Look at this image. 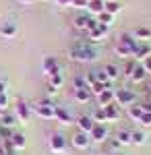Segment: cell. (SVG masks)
Segmentation results:
<instances>
[{
    "label": "cell",
    "instance_id": "d6986e66",
    "mask_svg": "<svg viewBox=\"0 0 151 155\" xmlns=\"http://www.w3.org/2000/svg\"><path fill=\"white\" fill-rule=\"evenodd\" d=\"M15 122H17V116H15V114H8V112H4V114L0 116V126H4V128H11Z\"/></svg>",
    "mask_w": 151,
    "mask_h": 155
},
{
    "label": "cell",
    "instance_id": "52a82bcc",
    "mask_svg": "<svg viewBox=\"0 0 151 155\" xmlns=\"http://www.w3.org/2000/svg\"><path fill=\"white\" fill-rule=\"evenodd\" d=\"M89 143H91V137H89L87 132H83V130H79L75 137H72V145L79 147V149H87Z\"/></svg>",
    "mask_w": 151,
    "mask_h": 155
},
{
    "label": "cell",
    "instance_id": "4fadbf2b",
    "mask_svg": "<svg viewBox=\"0 0 151 155\" xmlns=\"http://www.w3.org/2000/svg\"><path fill=\"white\" fill-rule=\"evenodd\" d=\"M87 11L93 12V15H99V12L106 11V0H89L87 4Z\"/></svg>",
    "mask_w": 151,
    "mask_h": 155
},
{
    "label": "cell",
    "instance_id": "1f68e13d",
    "mask_svg": "<svg viewBox=\"0 0 151 155\" xmlns=\"http://www.w3.org/2000/svg\"><path fill=\"white\" fill-rule=\"evenodd\" d=\"M89 89H91V93H93V95H99L102 91H106V85H104V83H99V81H97V83H93L91 87H89Z\"/></svg>",
    "mask_w": 151,
    "mask_h": 155
},
{
    "label": "cell",
    "instance_id": "8992f818",
    "mask_svg": "<svg viewBox=\"0 0 151 155\" xmlns=\"http://www.w3.org/2000/svg\"><path fill=\"white\" fill-rule=\"evenodd\" d=\"M44 72H46V74H58L60 72L58 60L54 58V56H46V58H44Z\"/></svg>",
    "mask_w": 151,
    "mask_h": 155
},
{
    "label": "cell",
    "instance_id": "d4e9b609",
    "mask_svg": "<svg viewBox=\"0 0 151 155\" xmlns=\"http://www.w3.org/2000/svg\"><path fill=\"white\" fill-rule=\"evenodd\" d=\"M104 72L108 74V79H110V81H114V79H118V66H116V64H106Z\"/></svg>",
    "mask_w": 151,
    "mask_h": 155
},
{
    "label": "cell",
    "instance_id": "7a4b0ae2",
    "mask_svg": "<svg viewBox=\"0 0 151 155\" xmlns=\"http://www.w3.org/2000/svg\"><path fill=\"white\" fill-rule=\"evenodd\" d=\"M95 25H97V21L91 19L89 15H79L75 19V29H79V31H91Z\"/></svg>",
    "mask_w": 151,
    "mask_h": 155
},
{
    "label": "cell",
    "instance_id": "7dc6e473",
    "mask_svg": "<svg viewBox=\"0 0 151 155\" xmlns=\"http://www.w3.org/2000/svg\"><path fill=\"white\" fill-rule=\"evenodd\" d=\"M114 155H120V153H114Z\"/></svg>",
    "mask_w": 151,
    "mask_h": 155
},
{
    "label": "cell",
    "instance_id": "5bb4252c",
    "mask_svg": "<svg viewBox=\"0 0 151 155\" xmlns=\"http://www.w3.org/2000/svg\"><path fill=\"white\" fill-rule=\"evenodd\" d=\"M91 89L89 87H85V89H75V99L79 101V104H85V101H89L91 99Z\"/></svg>",
    "mask_w": 151,
    "mask_h": 155
},
{
    "label": "cell",
    "instance_id": "4dcf8cb0",
    "mask_svg": "<svg viewBox=\"0 0 151 155\" xmlns=\"http://www.w3.org/2000/svg\"><path fill=\"white\" fill-rule=\"evenodd\" d=\"M93 120H95V122H99V124H104L106 120V112H104V107H97V110H95V112H93V116H91Z\"/></svg>",
    "mask_w": 151,
    "mask_h": 155
},
{
    "label": "cell",
    "instance_id": "60d3db41",
    "mask_svg": "<svg viewBox=\"0 0 151 155\" xmlns=\"http://www.w3.org/2000/svg\"><path fill=\"white\" fill-rule=\"evenodd\" d=\"M60 4H62V6H64V4H72V0H58Z\"/></svg>",
    "mask_w": 151,
    "mask_h": 155
},
{
    "label": "cell",
    "instance_id": "ac0fdd59",
    "mask_svg": "<svg viewBox=\"0 0 151 155\" xmlns=\"http://www.w3.org/2000/svg\"><path fill=\"white\" fill-rule=\"evenodd\" d=\"M133 52H135V50L130 48L128 44H124V41L118 39V44H116V54L118 56H133Z\"/></svg>",
    "mask_w": 151,
    "mask_h": 155
},
{
    "label": "cell",
    "instance_id": "ab89813d",
    "mask_svg": "<svg viewBox=\"0 0 151 155\" xmlns=\"http://www.w3.org/2000/svg\"><path fill=\"white\" fill-rule=\"evenodd\" d=\"M141 107H143V112H151V101H145Z\"/></svg>",
    "mask_w": 151,
    "mask_h": 155
},
{
    "label": "cell",
    "instance_id": "e575fe53",
    "mask_svg": "<svg viewBox=\"0 0 151 155\" xmlns=\"http://www.w3.org/2000/svg\"><path fill=\"white\" fill-rule=\"evenodd\" d=\"M87 4H89V0H72L70 6H75V8H87Z\"/></svg>",
    "mask_w": 151,
    "mask_h": 155
},
{
    "label": "cell",
    "instance_id": "7402d4cb",
    "mask_svg": "<svg viewBox=\"0 0 151 155\" xmlns=\"http://www.w3.org/2000/svg\"><path fill=\"white\" fill-rule=\"evenodd\" d=\"M143 114H145V112H143V107H141V106H130V107H128V116H130L133 120H137V122L141 120Z\"/></svg>",
    "mask_w": 151,
    "mask_h": 155
},
{
    "label": "cell",
    "instance_id": "74e56055",
    "mask_svg": "<svg viewBox=\"0 0 151 155\" xmlns=\"http://www.w3.org/2000/svg\"><path fill=\"white\" fill-rule=\"evenodd\" d=\"M135 66H137V64H133V62H128V64H126V68H124V71H126V77H130V74L135 72Z\"/></svg>",
    "mask_w": 151,
    "mask_h": 155
},
{
    "label": "cell",
    "instance_id": "ffe728a7",
    "mask_svg": "<svg viewBox=\"0 0 151 155\" xmlns=\"http://www.w3.org/2000/svg\"><path fill=\"white\" fill-rule=\"evenodd\" d=\"M0 33H2L4 37H12L15 33H17V27H15L12 23H4L2 27H0Z\"/></svg>",
    "mask_w": 151,
    "mask_h": 155
},
{
    "label": "cell",
    "instance_id": "83f0119b",
    "mask_svg": "<svg viewBox=\"0 0 151 155\" xmlns=\"http://www.w3.org/2000/svg\"><path fill=\"white\" fill-rule=\"evenodd\" d=\"M135 39H149L151 37V31L149 29H145V27H139V29H135Z\"/></svg>",
    "mask_w": 151,
    "mask_h": 155
},
{
    "label": "cell",
    "instance_id": "7bdbcfd3",
    "mask_svg": "<svg viewBox=\"0 0 151 155\" xmlns=\"http://www.w3.org/2000/svg\"><path fill=\"white\" fill-rule=\"evenodd\" d=\"M4 112H6V107H2V106H0V116H2Z\"/></svg>",
    "mask_w": 151,
    "mask_h": 155
},
{
    "label": "cell",
    "instance_id": "603a6c76",
    "mask_svg": "<svg viewBox=\"0 0 151 155\" xmlns=\"http://www.w3.org/2000/svg\"><path fill=\"white\" fill-rule=\"evenodd\" d=\"M120 2L118 0H110V2H106V12H110V15H116V12H120Z\"/></svg>",
    "mask_w": 151,
    "mask_h": 155
},
{
    "label": "cell",
    "instance_id": "d6a6232c",
    "mask_svg": "<svg viewBox=\"0 0 151 155\" xmlns=\"http://www.w3.org/2000/svg\"><path fill=\"white\" fill-rule=\"evenodd\" d=\"M72 85H75V89H85V87H89L87 81H85V77H75Z\"/></svg>",
    "mask_w": 151,
    "mask_h": 155
},
{
    "label": "cell",
    "instance_id": "9c48e42d",
    "mask_svg": "<svg viewBox=\"0 0 151 155\" xmlns=\"http://www.w3.org/2000/svg\"><path fill=\"white\" fill-rule=\"evenodd\" d=\"M50 149H52L54 153H62V151L66 149V139H64L62 134H54L52 141H50Z\"/></svg>",
    "mask_w": 151,
    "mask_h": 155
},
{
    "label": "cell",
    "instance_id": "f546056e",
    "mask_svg": "<svg viewBox=\"0 0 151 155\" xmlns=\"http://www.w3.org/2000/svg\"><path fill=\"white\" fill-rule=\"evenodd\" d=\"M62 83H64V79H62V74H50V87H54V89H58V87H62Z\"/></svg>",
    "mask_w": 151,
    "mask_h": 155
},
{
    "label": "cell",
    "instance_id": "f6af8a7d",
    "mask_svg": "<svg viewBox=\"0 0 151 155\" xmlns=\"http://www.w3.org/2000/svg\"><path fill=\"white\" fill-rule=\"evenodd\" d=\"M19 2H23V4H29V2H33V0H19Z\"/></svg>",
    "mask_w": 151,
    "mask_h": 155
},
{
    "label": "cell",
    "instance_id": "30bf717a",
    "mask_svg": "<svg viewBox=\"0 0 151 155\" xmlns=\"http://www.w3.org/2000/svg\"><path fill=\"white\" fill-rule=\"evenodd\" d=\"M114 99H116V93L112 89H106V91H102L97 95V104H99V107H106V106H110Z\"/></svg>",
    "mask_w": 151,
    "mask_h": 155
},
{
    "label": "cell",
    "instance_id": "44dd1931",
    "mask_svg": "<svg viewBox=\"0 0 151 155\" xmlns=\"http://www.w3.org/2000/svg\"><path fill=\"white\" fill-rule=\"evenodd\" d=\"M116 141H118V145H130V132L128 130H118Z\"/></svg>",
    "mask_w": 151,
    "mask_h": 155
},
{
    "label": "cell",
    "instance_id": "bcb514c9",
    "mask_svg": "<svg viewBox=\"0 0 151 155\" xmlns=\"http://www.w3.org/2000/svg\"><path fill=\"white\" fill-rule=\"evenodd\" d=\"M149 89H151V79H149Z\"/></svg>",
    "mask_w": 151,
    "mask_h": 155
},
{
    "label": "cell",
    "instance_id": "836d02e7",
    "mask_svg": "<svg viewBox=\"0 0 151 155\" xmlns=\"http://www.w3.org/2000/svg\"><path fill=\"white\" fill-rule=\"evenodd\" d=\"M143 126H151V112H145L143 116H141V120H139Z\"/></svg>",
    "mask_w": 151,
    "mask_h": 155
},
{
    "label": "cell",
    "instance_id": "5b68a950",
    "mask_svg": "<svg viewBox=\"0 0 151 155\" xmlns=\"http://www.w3.org/2000/svg\"><path fill=\"white\" fill-rule=\"evenodd\" d=\"M35 112H37V116H42V118H54V112H56V106H52V104H48V101H44V104H39V106H35Z\"/></svg>",
    "mask_w": 151,
    "mask_h": 155
},
{
    "label": "cell",
    "instance_id": "cb8c5ba5",
    "mask_svg": "<svg viewBox=\"0 0 151 155\" xmlns=\"http://www.w3.org/2000/svg\"><path fill=\"white\" fill-rule=\"evenodd\" d=\"M145 74H147V71H145L143 66H135V72L130 74V79H133L135 83H139V81H143V79H145Z\"/></svg>",
    "mask_w": 151,
    "mask_h": 155
},
{
    "label": "cell",
    "instance_id": "4316f807",
    "mask_svg": "<svg viewBox=\"0 0 151 155\" xmlns=\"http://www.w3.org/2000/svg\"><path fill=\"white\" fill-rule=\"evenodd\" d=\"M104 112H106V118H108V120H116L118 118V107L112 106V104H110V106H106Z\"/></svg>",
    "mask_w": 151,
    "mask_h": 155
},
{
    "label": "cell",
    "instance_id": "ee69618b",
    "mask_svg": "<svg viewBox=\"0 0 151 155\" xmlns=\"http://www.w3.org/2000/svg\"><path fill=\"white\" fill-rule=\"evenodd\" d=\"M0 93H4V83H0Z\"/></svg>",
    "mask_w": 151,
    "mask_h": 155
},
{
    "label": "cell",
    "instance_id": "6da1fadb",
    "mask_svg": "<svg viewBox=\"0 0 151 155\" xmlns=\"http://www.w3.org/2000/svg\"><path fill=\"white\" fill-rule=\"evenodd\" d=\"M70 58L77 62H93L97 58V48L89 39H79L70 46Z\"/></svg>",
    "mask_w": 151,
    "mask_h": 155
},
{
    "label": "cell",
    "instance_id": "e0dca14e",
    "mask_svg": "<svg viewBox=\"0 0 151 155\" xmlns=\"http://www.w3.org/2000/svg\"><path fill=\"white\" fill-rule=\"evenodd\" d=\"M149 54H151V48L149 46H137V50H135V52H133V56H135V58L137 60H145V58H149Z\"/></svg>",
    "mask_w": 151,
    "mask_h": 155
},
{
    "label": "cell",
    "instance_id": "f1b7e54d",
    "mask_svg": "<svg viewBox=\"0 0 151 155\" xmlns=\"http://www.w3.org/2000/svg\"><path fill=\"white\" fill-rule=\"evenodd\" d=\"M112 17L114 15H110V12H99L97 15V23H102V25H106V27H110V23H112Z\"/></svg>",
    "mask_w": 151,
    "mask_h": 155
},
{
    "label": "cell",
    "instance_id": "9a60e30c",
    "mask_svg": "<svg viewBox=\"0 0 151 155\" xmlns=\"http://www.w3.org/2000/svg\"><path fill=\"white\" fill-rule=\"evenodd\" d=\"M8 141H11V145L17 149V151H19V149H23L25 143H27V141H25V134H21V132H12Z\"/></svg>",
    "mask_w": 151,
    "mask_h": 155
},
{
    "label": "cell",
    "instance_id": "7c38bea8",
    "mask_svg": "<svg viewBox=\"0 0 151 155\" xmlns=\"http://www.w3.org/2000/svg\"><path fill=\"white\" fill-rule=\"evenodd\" d=\"M29 106L25 104V101H17V118L21 120V122H27L29 120Z\"/></svg>",
    "mask_w": 151,
    "mask_h": 155
},
{
    "label": "cell",
    "instance_id": "2e32d148",
    "mask_svg": "<svg viewBox=\"0 0 151 155\" xmlns=\"http://www.w3.org/2000/svg\"><path fill=\"white\" fill-rule=\"evenodd\" d=\"M54 118L58 120V122H62V124H69L70 122V114L64 110V107H60V106H56V112H54Z\"/></svg>",
    "mask_w": 151,
    "mask_h": 155
},
{
    "label": "cell",
    "instance_id": "484cf974",
    "mask_svg": "<svg viewBox=\"0 0 151 155\" xmlns=\"http://www.w3.org/2000/svg\"><path fill=\"white\" fill-rule=\"evenodd\" d=\"M143 143H145V134L141 130L130 132V145H143Z\"/></svg>",
    "mask_w": 151,
    "mask_h": 155
},
{
    "label": "cell",
    "instance_id": "c3c4849f",
    "mask_svg": "<svg viewBox=\"0 0 151 155\" xmlns=\"http://www.w3.org/2000/svg\"><path fill=\"white\" fill-rule=\"evenodd\" d=\"M106 2H110V0H106Z\"/></svg>",
    "mask_w": 151,
    "mask_h": 155
},
{
    "label": "cell",
    "instance_id": "b9f144b4",
    "mask_svg": "<svg viewBox=\"0 0 151 155\" xmlns=\"http://www.w3.org/2000/svg\"><path fill=\"white\" fill-rule=\"evenodd\" d=\"M0 155H6V151H4V145H2V141H0Z\"/></svg>",
    "mask_w": 151,
    "mask_h": 155
},
{
    "label": "cell",
    "instance_id": "8d00e7d4",
    "mask_svg": "<svg viewBox=\"0 0 151 155\" xmlns=\"http://www.w3.org/2000/svg\"><path fill=\"white\" fill-rule=\"evenodd\" d=\"M143 68H145V71H147V72L151 74V56H149V58H145V60H143Z\"/></svg>",
    "mask_w": 151,
    "mask_h": 155
},
{
    "label": "cell",
    "instance_id": "8fae6325",
    "mask_svg": "<svg viewBox=\"0 0 151 155\" xmlns=\"http://www.w3.org/2000/svg\"><path fill=\"white\" fill-rule=\"evenodd\" d=\"M77 124H79V130H83V132L89 134V132L93 130V126H95V120H93L91 116H81Z\"/></svg>",
    "mask_w": 151,
    "mask_h": 155
},
{
    "label": "cell",
    "instance_id": "f35d334b",
    "mask_svg": "<svg viewBox=\"0 0 151 155\" xmlns=\"http://www.w3.org/2000/svg\"><path fill=\"white\" fill-rule=\"evenodd\" d=\"M6 104H8V97H6V93H0V106L6 107Z\"/></svg>",
    "mask_w": 151,
    "mask_h": 155
},
{
    "label": "cell",
    "instance_id": "ba28073f",
    "mask_svg": "<svg viewBox=\"0 0 151 155\" xmlns=\"http://www.w3.org/2000/svg\"><path fill=\"white\" fill-rule=\"evenodd\" d=\"M87 33H89V41H99L102 37L108 35V27H106V25H102V23H97L91 31H87Z\"/></svg>",
    "mask_w": 151,
    "mask_h": 155
},
{
    "label": "cell",
    "instance_id": "3957f363",
    "mask_svg": "<svg viewBox=\"0 0 151 155\" xmlns=\"http://www.w3.org/2000/svg\"><path fill=\"white\" fill-rule=\"evenodd\" d=\"M89 137H91V141H95V143H104V141H108V128H106V124L95 122V126H93V130L89 132Z\"/></svg>",
    "mask_w": 151,
    "mask_h": 155
},
{
    "label": "cell",
    "instance_id": "277c9868",
    "mask_svg": "<svg viewBox=\"0 0 151 155\" xmlns=\"http://www.w3.org/2000/svg\"><path fill=\"white\" fill-rule=\"evenodd\" d=\"M116 101L120 104V106L130 107L133 104H135V93L128 91V89H118V91H116Z\"/></svg>",
    "mask_w": 151,
    "mask_h": 155
},
{
    "label": "cell",
    "instance_id": "d590c367",
    "mask_svg": "<svg viewBox=\"0 0 151 155\" xmlns=\"http://www.w3.org/2000/svg\"><path fill=\"white\" fill-rule=\"evenodd\" d=\"M85 81H87V85H89V87H91L93 83H97V77H95V72H89V74L85 77Z\"/></svg>",
    "mask_w": 151,
    "mask_h": 155
}]
</instances>
